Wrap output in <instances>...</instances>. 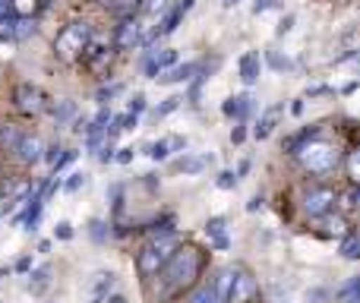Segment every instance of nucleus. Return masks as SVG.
I'll return each instance as SVG.
<instances>
[{"label":"nucleus","mask_w":360,"mask_h":303,"mask_svg":"<svg viewBox=\"0 0 360 303\" xmlns=\"http://www.w3.org/2000/svg\"><path fill=\"white\" fill-rule=\"evenodd\" d=\"M291 114H297V117H300V114H304V101H294V105H291Z\"/></svg>","instance_id":"8fccbe9b"},{"label":"nucleus","mask_w":360,"mask_h":303,"mask_svg":"<svg viewBox=\"0 0 360 303\" xmlns=\"http://www.w3.org/2000/svg\"><path fill=\"white\" fill-rule=\"evenodd\" d=\"M133 155H136L133 149H117V155H114V158H117L120 165H130V161H133Z\"/></svg>","instance_id":"a19ab883"},{"label":"nucleus","mask_w":360,"mask_h":303,"mask_svg":"<svg viewBox=\"0 0 360 303\" xmlns=\"http://www.w3.org/2000/svg\"><path fill=\"white\" fill-rule=\"evenodd\" d=\"M224 218L221 215H215V218H209V221H205V237H209L212 240V247L215 250H228L231 247V237L224 234Z\"/></svg>","instance_id":"2eb2a0df"},{"label":"nucleus","mask_w":360,"mask_h":303,"mask_svg":"<svg viewBox=\"0 0 360 303\" xmlns=\"http://www.w3.org/2000/svg\"><path fill=\"white\" fill-rule=\"evenodd\" d=\"M108 303H127V297H120V294H108Z\"/></svg>","instance_id":"603ef678"},{"label":"nucleus","mask_w":360,"mask_h":303,"mask_svg":"<svg viewBox=\"0 0 360 303\" xmlns=\"http://www.w3.org/2000/svg\"><path fill=\"white\" fill-rule=\"evenodd\" d=\"M101 4H108V0H101Z\"/></svg>","instance_id":"5fc2aeb1"},{"label":"nucleus","mask_w":360,"mask_h":303,"mask_svg":"<svg viewBox=\"0 0 360 303\" xmlns=\"http://www.w3.org/2000/svg\"><path fill=\"white\" fill-rule=\"evenodd\" d=\"M247 171H250V161H240V167H237V180H240Z\"/></svg>","instance_id":"3c124183"},{"label":"nucleus","mask_w":360,"mask_h":303,"mask_svg":"<svg viewBox=\"0 0 360 303\" xmlns=\"http://www.w3.org/2000/svg\"><path fill=\"white\" fill-rule=\"evenodd\" d=\"M165 6H168V0H143V10L149 13V16H155V13H162Z\"/></svg>","instance_id":"c9c22d12"},{"label":"nucleus","mask_w":360,"mask_h":303,"mask_svg":"<svg viewBox=\"0 0 360 303\" xmlns=\"http://www.w3.org/2000/svg\"><path fill=\"white\" fill-rule=\"evenodd\" d=\"M13 29H16V16H0V41H13Z\"/></svg>","instance_id":"2f4dec72"},{"label":"nucleus","mask_w":360,"mask_h":303,"mask_svg":"<svg viewBox=\"0 0 360 303\" xmlns=\"http://www.w3.org/2000/svg\"><path fill=\"white\" fill-rule=\"evenodd\" d=\"M202 272V253L196 247H177L171 253V259L162 266L158 272V281H162V294L171 297V294H180L184 288H190L193 281Z\"/></svg>","instance_id":"f257e3e1"},{"label":"nucleus","mask_w":360,"mask_h":303,"mask_svg":"<svg viewBox=\"0 0 360 303\" xmlns=\"http://www.w3.org/2000/svg\"><path fill=\"white\" fill-rule=\"evenodd\" d=\"M215 183L221 186V190H234V186H237V174H234V171H221Z\"/></svg>","instance_id":"72a5a7b5"},{"label":"nucleus","mask_w":360,"mask_h":303,"mask_svg":"<svg viewBox=\"0 0 360 303\" xmlns=\"http://www.w3.org/2000/svg\"><path fill=\"white\" fill-rule=\"evenodd\" d=\"M19 139H22V130H19L16 124H0V149L13 152Z\"/></svg>","instance_id":"a211bd4d"},{"label":"nucleus","mask_w":360,"mask_h":303,"mask_svg":"<svg viewBox=\"0 0 360 303\" xmlns=\"http://www.w3.org/2000/svg\"><path fill=\"white\" fill-rule=\"evenodd\" d=\"M95 303H98V300H95Z\"/></svg>","instance_id":"6e6d98bb"},{"label":"nucleus","mask_w":360,"mask_h":303,"mask_svg":"<svg viewBox=\"0 0 360 303\" xmlns=\"http://www.w3.org/2000/svg\"><path fill=\"white\" fill-rule=\"evenodd\" d=\"M120 92H124V86H120V82H114V86H101V89H98V95H95V101H98L101 108H108Z\"/></svg>","instance_id":"393cba45"},{"label":"nucleus","mask_w":360,"mask_h":303,"mask_svg":"<svg viewBox=\"0 0 360 303\" xmlns=\"http://www.w3.org/2000/svg\"><path fill=\"white\" fill-rule=\"evenodd\" d=\"M342 256L345 259H357L360 256V240H357V234H348L342 240Z\"/></svg>","instance_id":"cd10ccee"},{"label":"nucleus","mask_w":360,"mask_h":303,"mask_svg":"<svg viewBox=\"0 0 360 303\" xmlns=\"http://www.w3.org/2000/svg\"><path fill=\"white\" fill-rule=\"evenodd\" d=\"M221 4H224V6H228V10H231V6H237V4H240V0H221Z\"/></svg>","instance_id":"864d4df0"},{"label":"nucleus","mask_w":360,"mask_h":303,"mask_svg":"<svg viewBox=\"0 0 360 303\" xmlns=\"http://www.w3.org/2000/svg\"><path fill=\"white\" fill-rule=\"evenodd\" d=\"M291 29H294V16H285V19L278 22V35H288Z\"/></svg>","instance_id":"37998d69"},{"label":"nucleus","mask_w":360,"mask_h":303,"mask_svg":"<svg viewBox=\"0 0 360 303\" xmlns=\"http://www.w3.org/2000/svg\"><path fill=\"white\" fill-rule=\"evenodd\" d=\"M177 247H180V240H177L174 231H171V234L152 237V240L143 247V253L136 256L139 275H143V278H152V275H158V272H162V266L171 259V253H174Z\"/></svg>","instance_id":"f03ea898"},{"label":"nucleus","mask_w":360,"mask_h":303,"mask_svg":"<svg viewBox=\"0 0 360 303\" xmlns=\"http://www.w3.org/2000/svg\"><path fill=\"white\" fill-rule=\"evenodd\" d=\"M48 285H51V266H41V269H35V272L29 275V291L32 294H44L48 291Z\"/></svg>","instance_id":"6ab92c4d"},{"label":"nucleus","mask_w":360,"mask_h":303,"mask_svg":"<svg viewBox=\"0 0 360 303\" xmlns=\"http://www.w3.org/2000/svg\"><path fill=\"white\" fill-rule=\"evenodd\" d=\"M146 111V95H133L130 105H127V114H133V117H139V114Z\"/></svg>","instance_id":"473e14b6"},{"label":"nucleus","mask_w":360,"mask_h":303,"mask_svg":"<svg viewBox=\"0 0 360 303\" xmlns=\"http://www.w3.org/2000/svg\"><path fill=\"white\" fill-rule=\"evenodd\" d=\"M266 63H269L272 70H278V73H291V70L297 67L291 57H281L278 51H266Z\"/></svg>","instance_id":"4be33fe9"},{"label":"nucleus","mask_w":360,"mask_h":303,"mask_svg":"<svg viewBox=\"0 0 360 303\" xmlns=\"http://www.w3.org/2000/svg\"><path fill=\"white\" fill-rule=\"evenodd\" d=\"M89 38H92V25H89L86 19L73 22L57 35V51H60V54H76V51H82L89 44Z\"/></svg>","instance_id":"39448f33"},{"label":"nucleus","mask_w":360,"mask_h":303,"mask_svg":"<svg viewBox=\"0 0 360 303\" xmlns=\"http://www.w3.org/2000/svg\"><path fill=\"white\" fill-rule=\"evenodd\" d=\"M190 303H218V297H215V291H212V285H202L190 294Z\"/></svg>","instance_id":"c756f323"},{"label":"nucleus","mask_w":360,"mask_h":303,"mask_svg":"<svg viewBox=\"0 0 360 303\" xmlns=\"http://www.w3.org/2000/svg\"><path fill=\"white\" fill-rule=\"evenodd\" d=\"M342 205H345V209H354V205H357V190H354V186L345 193V202Z\"/></svg>","instance_id":"79ce46f5"},{"label":"nucleus","mask_w":360,"mask_h":303,"mask_svg":"<svg viewBox=\"0 0 360 303\" xmlns=\"http://www.w3.org/2000/svg\"><path fill=\"white\" fill-rule=\"evenodd\" d=\"M54 237H57V240H70V237H73V224H70V221H60V224L54 228Z\"/></svg>","instance_id":"e433bc0d"},{"label":"nucleus","mask_w":360,"mask_h":303,"mask_svg":"<svg viewBox=\"0 0 360 303\" xmlns=\"http://www.w3.org/2000/svg\"><path fill=\"white\" fill-rule=\"evenodd\" d=\"M212 155H184L180 161H174V167L180 174H202L205 167H209Z\"/></svg>","instance_id":"dca6fc26"},{"label":"nucleus","mask_w":360,"mask_h":303,"mask_svg":"<svg viewBox=\"0 0 360 303\" xmlns=\"http://www.w3.org/2000/svg\"><path fill=\"white\" fill-rule=\"evenodd\" d=\"M76 155H79V152H73V149H63V152H60V158H57V161H54V165H51V167H54V174H57V171H60V167H67V165H70V161H73V158H76Z\"/></svg>","instance_id":"f704fd0d"},{"label":"nucleus","mask_w":360,"mask_h":303,"mask_svg":"<svg viewBox=\"0 0 360 303\" xmlns=\"http://www.w3.org/2000/svg\"><path fill=\"white\" fill-rule=\"evenodd\" d=\"M253 108H256V101L250 98V95H234V98H228L221 105V111L228 114V117H237V120H247L250 114H253Z\"/></svg>","instance_id":"4468645a"},{"label":"nucleus","mask_w":360,"mask_h":303,"mask_svg":"<svg viewBox=\"0 0 360 303\" xmlns=\"http://www.w3.org/2000/svg\"><path fill=\"white\" fill-rule=\"evenodd\" d=\"M297 158L304 161V167L310 174H329L338 167V149L329 143H319V136L310 139V143L297 152Z\"/></svg>","instance_id":"7ed1b4c3"},{"label":"nucleus","mask_w":360,"mask_h":303,"mask_svg":"<svg viewBox=\"0 0 360 303\" xmlns=\"http://www.w3.org/2000/svg\"><path fill=\"white\" fill-rule=\"evenodd\" d=\"M199 73V63H180V67H171V70H165L162 76H158V86H177V82H190L193 76Z\"/></svg>","instance_id":"f8f14e48"},{"label":"nucleus","mask_w":360,"mask_h":303,"mask_svg":"<svg viewBox=\"0 0 360 303\" xmlns=\"http://www.w3.org/2000/svg\"><path fill=\"white\" fill-rule=\"evenodd\" d=\"M41 152H44V146L35 133H22V139H19L16 149H13V155H16L22 165H35V161L41 158Z\"/></svg>","instance_id":"9b49d317"},{"label":"nucleus","mask_w":360,"mask_h":303,"mask_svg":"<svg viewBox=\"0 0 360 303\" xmlns=\"http://www.w3.org/2000/svg\"><path fill=\"white\" fill-rule=\"evenodd\" d=\"M60 152H63V149H57V146H48V149H44V152H41V158H44V161H48V165H54V161H57V158H60Z\"/></svg>","instance_id":"58836bf2"},{"label":"nucleus","mask_w":360,"mask_h":303,"mask_svg":"<svg viewBox=\"0 0 360 303\" xmlns=\"http://www.w3.org/2000/svg\"><path fill=\"white\" fill-rule=\"evenodd\" d=\"M114 44H117L120 51H130V48H136V44H143V22H139V19H133V16H127L124 22L117 25Z\"/></svg>","instance_id":"0eeeda50"},{"label":"nucleus","mask_w":360,"mask_h":303,"mask_svg":"<svg viewBox=\"0 0 360 303\" xmlns=\"http://www.w3.org/2000/svg\"><path fill=\"white\" fill-rule=\"evenodd\" d=\"M240 79L247 82V86H253L256 79H259V73H262V57H259V51H247V54L240 57Z\"/></svg>","instance_id":"ddd939ff"},{"label":"nucleus","mask_w":360,"mask_h":303,"mask_svg":"<svg viewBox=\"0 0 360 303\" xmlns=\"http://www.w3.org/2000/svg\"><path fill=\"white\" fill-rule=\"evenodd\" d=\"M89 237H92V240H98V243H105L108 237H111V228H108L105 221H98V218H95V221H89Z\"/></svg>","instance_id":"bb28decb"},{"label":"nucleus","mask_w":360,"mask_h":303,"mask_svg":"<svg viewBox=\"0 0 360 303\" xmlns=\"http://www.w3.org/2000/svg\"><path fill=\"white\" fill-rule=\"evenodd\" d=\"M32 269V256H22V259L16 262V272H29Z\"/></svg>","instance_id":"a18cd8bd"},{"label":"nucleus","mask_w":360,"mask_h":303,"mask_svg":"<svg viewBox=\"0 0 360 303\" xmlns=\"http://www.w3.org/2000/svg\"><path fill=\"white\" fill-rule=\"evenodd\" d=\"M259 209H262V196H253L247 202V212H259Z\"/></svg>","instance_id":"de8ad7c7"},{"label":"nucleus","mask_w":360,"mask_h":303,"mask_svg":"<svg viewBox=\"0 0 360 303\" xmlns=\"http://www.w3.org/2000/svg\"><path fill=\"white\" fill-rule=\"evenodd\" d=\"M177 67V51L168 48V51H149V57H146V76L149 79H158V76L165 73V70Z\"/></svg>","instance_id":"1a4fd4ad"},{"label":"nucleus","mask_w":360,"mask_h":303,"mask_svg":"<svg viewBox=\"0 0 360 303\" xmlns=\"http://www.w3.org/2000/svg\"><path fill=\"white\" fill-rule=\"evenodd\" d=\"M357 291H360V278H348V285L338 288V297L345 303H357Z\"/></svg>","instance_id":"c85d7f7f"},{"label":"nucleus","mask_w":360,"mask_h":303,"mask_svg":"<svg viewBox=\"0 0 360 303\" xmlns=\"http://www.w3.org/2000/svg\"><path fill=\"white\" fill-rule=\"evenodd\" d=\"M281 111H285V105H275L272 111H266V114H262V117H259V124H256V130H253V136H256V139H269V136H272V130H275V120H278V114H281Z\"/></svg>","instance_id":"f3484780"},{"label":"nucleus","mask_w":360,"mask_h":303,"mask_svg":"<svg viewBox=\"0 0 360 303\" xmlns=\"http://www.w3.org/2000/svg\"><path fill=\"white\" fill-rule=\"evenodd\" d=\"M243 139H247V127H234V130H231V143H234V146H240L243 143Z\"/></svg>","instance_id":"ea45409f"},{"label":"nucleus","mask_w":360,"mask_h":303,"mask_svg":"<svg viewBox=\"0 0 360 303\" xmlns=\"http://www.w3.org/2000/svg\"><path fill=\"white\" fill-rule=\"evenodd\" d=\"M190 6H193V0H177V4H174V10H171L168 16H165V22L158 25V29L152 32V35H146V38H143V44H152V41H155V38L171 35V32H174L177 25H180V19H184V13L190 10Z\"/></svg>","instance_id":"9d476101"},{"label":"nucleus","mask_w":360,"mask_h":303,"mask_svg":"<svg viewBox=\"0 0 360 303\" xmlns=\"http://www.w3.org/2000/svg\"><path fill=\"white\" fill-rule=\"evenodd\" d=\"M335 202H338V193L332 190V186H326V183H313L310 190L304 193V212L310 218L329 215V212L335 209Z\"/></svg>","instance_id":"20e7f679"},{"label":"nucleus","mask_w":360,"mask_h":303,"mask_svg":"<svg viewBox=\"0 0 360 303\" xmlns=\"http://www.w3.org/2000/svg\"><path fill=\"white\" fill-rule=\"evenodd\" d=\"M35 35V19L29 16H16V29H13V41H22V38Z\"/></svg>","instance_id":"5701e85b"},{"label":"nucleus","mask_w":360,"mask_h":303,"mask_svg":"<svg viewBox=\"0 0 360 303\" xmlns=\"http://www.w3.org/2000/svg\"><path fill=\"white\" fill-rule=\"evenodd\" d=\"M86 183H89V174L76 171V174H70V180H67V183H60V186H63V190H67V193H79Z\"/></svg>","instance_id":"7c9ffc66"},{"label":"nucleus","mask_w":360,"mask_h":303,"mask_svg":"<svg viewBox=\"0 0 360 303\" xmlns=\"http://www.w3.org/2000/svg\"><path fill=\"white\" fill-rule=\"evenodd\" d=\"M13 10V0H0V16H10Z\"/></svg>","instance_id":"09e8293b"},{"label":"nucleus","mask_w":360,"mask_h":303,"mask_svg":"<svg viewBox=\"0 0 360 303\" xmlns=\"http://www.w3.org/2000/svg\"><path fill=\"white\" fill-rule=\"evenodd\" d=\"M269 6H278V0H256L253 13H262V10H269Z\"/></svg>","instance_id":"c03bdc74"},{"label":"nucleus","mask_w":360,"mask_h":303,"mask_svg":"<svg viewBox=\"0 0 360 303\" xmlns=\"http://www.w3.org/2000/svg\"><path fill=\"white\" fill-rule=\"evenodd\" d=\"M180 101H184V98H180V95H171V98H165L158 108H152V117H155V120H162V117H168V114H174L177 108H180Z\"/></svg>","instance_id":"b1692460"},{"label":"nucleus","mask_w":360,"mask_h":303,"mask_svg":"<svg viewBox=\"0 0 360 303\" xmlns=\"http://www.w3.org/2000/svg\"><path fill=\"white\" fill-rule=\"evenodd\" d=\"M329 92H332L329 86H313V89H310V92H307V95H310V98H316V95H329Z\"/></svg>","instance_id":"49530a36"},{"label":"nucleus","mask_w":360,"mask_h":303,"mask_svg":"<svg viewBox=\"0 0 360 303\" xmlns=\"http://www.w3.org/2000/svg\"><path fill=\"white\" fill-rule=\"evenodd\" d=\"M237 278H240V269H234V266H228V269H221V272H218V278L212 281V291H215L218 303H231V300H234Z\"/></svg>","instance_id":"6e6552de"},{"label":"nucleus","mask_w":360,"mask_h":303,"mask_svg":"<svg viewBox=\"0 0 360 303\" xmlns=\"http://www.w3.org/2000/svg\"><path fill=\"white\" fill-rule=\"evenodd\" d=\"M16 108L25 114H41L44 111V92L38 86H32V82H22V86L16 89Z\"/></svg>","instance_id":"423d86ee"},{"label":"nucleus","mask_w":360,"mask_h":303,"mask_svg":"<svg viewBox=\"0 0 360 303\" xmlns=\"http://www.w3.org/2000/svg\"><path fill=\"white\" fill-rule=\"evenodd\" d=\"M51 117L57 120V127H63L67 120H73V117H76V101H70V98L57 101V105L51 108Z\"/></svg>","instance_id":"412c9836"},{"label":"nucleus","mask_w":360,"mask_h":303,"mask_svg":"<svg viewBox=\"0 0 360 303\" xmlns=\"http://www.w3.org/2000/svg\"><path fill=\"white\" fill-rule=\"evenodd\" d=\"M114 152H117V149H114L111 143H105V146H101V149L95 152V155H98V161H101V165H108V161H114Z\"/></svg>","instance_id":"4c0bfd02"},{"label":"nucleus","mask_w":360,"mask_h":303,"mask_svg":"<svg viewBox=\"0 0 360 303\" xmlns=\"http://www.w3.org/2000/svg\"><path fill=\"white\" fill-rule=\"evenodd\" d=\"M146 155H149L152 161H165L171 155V149H168V139H158V143H149L146 146Z\"/></svg>","instance_id":"a878e982"},{"label":"nucleus","mask_w":360,"mask_h":303,"mask_svg":"<svg viewBox=\"0 0 360 303\" xmlns=\"http://www.w3.org/2000/svg\"><path fill=\"white\" fill-rule=\"evenodd\" d=\"M114 272H98L92 278V294H95V300H101V297H108L111 294V288H114Z\"/></svg>","instance_id":"aec40b11"}]
</instances>
